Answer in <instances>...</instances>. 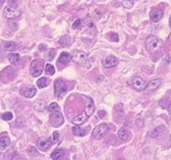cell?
I'll list each match as a JSON object with an SVG mask.
<instances>
[{"label":"cell","mask_w":171,"mask_h":160,"mask_svg":"<svg viewBox=\"0 0 171 160\" xmlns=\"http://www.w3.org/2000/svg\"><path fill=\"white\" fill-rule=\"evenodd\" d=\"M145 44L146 49L150 53H155L157 52H159L164 46L163 41L155 35H149L146 39Z\"/></svg>","instance_id":"cell-1"},{"label":"cell","mask_w":171,"mask_h":160,"mask_svg":"<svg viewBox=\"0 0 171 160\" xmlns=\"http://www.w3.org/2000/svg\"><path fill=\"white\" fill-rule=\"evenodd\" d=\"M44 61L41 59H35L32 61L30 64V73L34 77H38L42 74L44 70Z\"/></svg>","instance_id":"cell-2"},{"label":"cell","mask_w":171,"mask_h":160,"mask_svg":"<svg viewBox=\"0 0 171 160\" xmlns=\"http://www.w3.org/2000/svg\"><path fill=\"white\" fill-rule=\"evenodd\" d=\"M128 83L131 85L134 90H139V91H142V90H146V87H147V84H148L140 76H133V77H131V79L128 80Z\"/></svg>","instance_id":"cell-3"},{"label":"cell","mask_w":171,"mask_h":160,"mask_svg":"<svg viewBox=\"0 0 171 160\" xmlns=\"http://www.w3.org/2000/svg\"><path fill=\"white\" fill-rule=\"evenodd\" d=\"M109 130H110V128H109L107 123H101L92 130L91 136L93 138L97 139H102L103 137H105L107 135Z\"/></svg>","instance_id":"cell-4"},{"label":"cell","mask_w":171,"mask_h":160,"mask_svg":"<svg viewBox=\"0 0 171 160\" xmlns=\"http://www.w3.org/2000/svg\"><path fill=\"white\" fill-rule=\"evenodd\" d=\"M49 122H50L51 125L54 128L61 127L64 122L63 115L62 114L61 111H53V112H51L50 114Z\"/></svg>","instance_id":"cell-5"},{"label":"cell","mask_w":171,"mask_h":160,"mask_svg":"<svg viewBox=\"0 0 171 160\" xmlns=\"http://www.w3.org/2000/svg\"><path fill=\"white\" fill-rule=\"evenodd\" d=\"M67 91V85L64 80L62 79H57L54 81V96L62 98Z\"/></svg>","instance_id":"cell-6"},{"label":"cell","mask_w":171,"mask_h":160,"mask_svg":"<svg viewBox=\"0 0 171 160\" xmlns=\"http://www.w3.org/2000/svg\"><path fill=\"white\" fill-rule=\"evenodd\" d=\"M81 99L84 101V113L85 115L89 118L91 117V115L94 113L95 111V105H94V102L92 99H91L90 97H87V96H82Z\"/></svg>","instance_id":"cell-7"},{"label":"cell","mask_w":171,"mask_h":160,"mask_svg":"<svg viewBox=\"0 0 171 160\" xmlns=\"http://www.w3.org/2000/svg\"><path fill=\"white\" fill-rule=\"evenodd\" d=\"M72 59L78 64H85L88 62V55L82 51L75 50L72 54Z\"/></svg>","instance_id":"cell-8"},{"label":"cell","mask_w":171,"mask_h":160,"mask_svg":"<svg viewBox=\"0 0 171 160\" xmlns=\"http://www.w3.org/2000/svg\"><path fill=\"white\" fill-rule=\"evenodd\" d=\"M3 15L4 16L7 18V19H14L16 17H18L21 15L20 10H17L16 9L15 7H6L4 8V11H3Z\"/></svg>","instance_id":"cell-9"},{"label":"cell","mask_w":171,"mask_h":160,"mask_svg":"<svg viewBox=\"0 0 171 160\" xmlns=\"http://www.w3.org/2000/svg\"><path fill=\"white\" fill-rule=\"evenodd\" d=\"M36 93V89L33 85H24L20 89V94L25 98H33Z\"/></svg>","instance_id":"cell-10"},{"label":"cell","mask_w":171,"mask_h":160,"mask_svg":"<svg viewBox=\"0 0 171 160\" xmlns=\"http://www.w3.org/2000/svg\"><path fill=\"white\" fill-rule=\"evenodd\" d=\"M117 64H118V59L113 55L107 56L102 61V65L104 68H111V67L116 66Z\"/></svg>","instance_id":"cell-11"},{"label":"cell","mask_w":171,"mask_h":160,"mask_svg":"<svg viewBox=\"0 0 171 160\" xmlns=\"http://www.w3.org/2000/svg\"><path fill=\"white\" fill-rule=\"evenodd\" d=\"M53 146V143L50 139H40L37 141V147L42 151H46Z\"/></svg>","instance_id":"cell-12"},{"label":"cell","mask_w":171,"mask_h":160,"mask_svg":"<svg viewBox=\"0 0 171 160\" xmlns=\"http://www.w3.org/2000/svg\"><path fill=\"white\" fill-rule=\"evenodd\" d=\"M164 15V11L162 9H158V8H154L150 11V19L153 22H158L163 17Z\"/></svg>","instance_id":"cell-13"},{"label":"cell","mask_w":171,"mask_h":160,"mask_svg":"<svg viewBox=\"0 0 171 160\" xmlns=\"http://www.w3.org/2000/svg\"><path fill=\"white\" fill-rule=\"evenodd\" d=\"M162 83V80L161 79H154V80H150L148 84H147V87H146V90H149V91H152V90H157Z\"/></svg>","instance_id":"cell-14"},{"label":"cell","mask_w":171,"mask_h":160,"mask_svg":"<svg viewBox=\"0 0 171 160\" xmlns=\"http://www.w3.org/2000/svg\"><path fill=\"white\" fill-rule=\"evenodd\" d=\"M10 145V139L7 134H2L0 136V149H6Z\"/></svg>","instance_id":"cell-15"},{"label":"cell","mask_w":171,"mask_h":160,"mask_svg":"<svg viewBox=\"0 0 171 160\" xmlns=\"http://www.w3.org/2000/svg\"><path fill=\"white\" fill-rule=\"evenodd\" d=\"M33 108L37 111H44L46 109V102L44 100H37L34 102Z\"/></svg>","instance_id":"cell-16"},{"label":"cell","mask_w":171,"mask_h":160,"mask_svg":"<svg viewBox=\"0 0 171 160\" xmlns=\"http://www.w3.org/2000/svg\"><path fill=\"white\" fill-rule=\"evenodd\" d=\"M58 62L63 65H66L71 62V55L67 52H62L58 58Z\"/></svg>","instance_id":"cell-17"},{"label":"cell","mask_w":171,"mask_h":160,"mask_svg":"<svg viewBox=\"0 0 171 160\" xmlns=\"http://www.w3.org/2000/svg\"><path fill=\"white\" fill-rule=\"evenodd\" d=\"M87 118H88V117H87V116L85 115V113L83 112L81 115L78 116V117H75L74 119H72V123L74 124V125H76V126H79V125L83 124V123L87 120Z\"/></svg>","instance_id":"cell-18"},{"label":"cell","mask_w":171,"mask_h":160,"mask_svg":"<svg viewBox=\"0 0 171 160\" xmlns=\"http://www.w3.org/2000/svg\"><path fill=\"white\" fill-rule=\"evenodd\" d=\"M64 151L62 149H55L51 154V158L53 160H62L64 158Z\"/></svg>","instance_id":"cell-19"},{"label":"cell","mask_w":171,"mask_h":160,"mask_svg":"<svg viewBox=\"0 0 171 160\" xmlns=\"http://www.w3.org/2000/svg\"><path fill=\"white\" fill-rule=\"evenodd\" d=\"M72 133L75 135V136H78V137H83L86 135V131L83 130H81L80 127L78 126H74L72 128Z\"/></svg>","instance_id":"cell-20"},{"label":"cell","mask_w":171,"mask_h":160,"mask_svg":"<svg viewBox=\"0 0 171 160\" xmlns=\"http://www.w3.org/2000/svg\"><path fill=\"white\" fill-rule=\"evenodd\" d=\"M118 135L120 137V139H121L122 140H128L129 138H130V133L128 130H126L125 129H121V130H119L118 132Z\"/></svg>","instance_id":"cell-21"},{"label":"cell","mask_w":171,"mask_h":160,"mask_svg":"<svg viewBox=\"0 0 171 160\" xmlns=\"http://www.w3.org/2000/svg\"><path fill=\"white\" fill-rule=\"evenodd\" d=\"M8 60L12 64H16L20 60V55L18 53H10L8 55Z\"/></svg>","instance_id":"cell-22"},{"label":"cell","mask_w":171,"mask_h":160,"mask_svg":"<svg viewBox=\"0 0 171 160\" xmlns=\"http://www.w3.org/2000/svg\"><path fill=\"white\" fill-rule=\"evenodd\" d=\"M48 84H49V81H48V79L47 78H45V77H42L40 78L39 80H37V86H38V88H45L46 86H48Z\"/></svg>","instance_id":"cell-23"},{"label":"cell","mask_w":171,"mask_h":160,"mask_svg":"<svg viewBox=\"0 0 171 160\" xmlns=\"http://www.w3.org/2000/svg\"><path fill=\"white\" fill-rule=\"evenodd\" d=\"M55 53H56L55 49H49V51H47L46 53L44 54L45 59L48 61H53L55 57Z\"/></svg>","instance_id":"cell-24"},{"label":"cell","mask_w":171,"mask_h":160,"mask_svg":"<svg viewBox=\"0 0 171 160\" xmlns=\"http://www.w3.org/2000/svg\"><path fill=\"white\" fill-rule=\"evenodd\" d=\"M162 130L164 131V130H166V129H165L163 126H160V127H159V128H157V129H155V130H153L150 136L152 138H158L159 136H160L161 135Z\"/></svg>","instance_id":"cell-25"},{"label":"cell","mask_w":171,"mask_h":160,"mask_svg":"<svg viewBox=\"0 0 171 160\" xmlns=\"http://www.w3.org/2000/svg\"><path fill=\"white\" fill-rule=\"evenodd\" d=\"M17 48V44L15 42H8L5 44V50L6 51H14Z\"/></svg>","instance_id":"cell-26"},{"label":"cell","mask_w":171,"mask_h":160,"mask_svg":"<svg viewBox=\"0 0 171 160\" xmlns=\"http://www.w3.org/2000/svg\"><path fill=\"white\" fill-rule=\"evenodd\" d=\"M45 72L49 75H53L55 73V68L51 63H47L45 65Z\"/></svg>","instance_id":"cell-27"},{"label":"cell","mask_w":171,"mask_h":160,"mask_svg":"<svg viewBox=\"0 0 171 160\" xmlns=\"http://www.w3.org/2000/svg\"><path fill=\"white\" fill-rule=\"evenodd\" d=\"M47 110L51 111V112H53V111H59L60 110V106L56 102H53L48 106Z\"/></svg>","instance_id":"cell-28"},{"label":"cell","mask_w":171,"mask_h":160,"mask_svg":"<svg viewBox=\"0 0 171 160\" xmlns=\"http://www.w3.org/2000/svg\"><path fill=\"white\" fill-rule=\"evenodd\" d=\"M134 3H135V1H131V0H124V1H122V6H123L125 8H128V9H130V8H131V7L134 6Z\"/></svg>","instance_id":"cell-29"},{"label":"cell","mask_w":171,"mask_h":160,"mask_svg":"<svg viewBox=\"0 0 171 160\" xmlns=\"http://www.w3.org/2000/svg\"><path fill=\"white\" fill-rule=\"evenodd\" d=\"M1 118L6 121H10L12 119H13V114L11 112H5L2 114Z\"/></svg>","instance_id":"cell-30"},{"label":"cell","mask_w":171,"mask_h":160,"mask_svg":"<svg viewBox=\"0 0 171 160\" xmlns=\"http://www.w3.org/2000/svg\"><path fill=\"white\" fill-rule=\"evenodd\" d=\"M81 27V21L80 19H77V20L73 23L72 28H73V29H80Z\"/></svg>","instance_id":"cell-31"},{"label":"cell","mask_w":171,"mask_h":160,"mask_svg":"<svg viewBox=\"0 0 171 160\" xmlns=\"http://www.w3.org/2000/svg\"><path fill=\"white\" fill-rule=\"evenodd\" d=\"M53 140L56 142V140L58 141V143H60V134H59V132H57V131H55V132H53Z\"/></svg>","instance_id":"cell-32"},{"label":"cell","mask_w":171,"mask_h":160,"mask_svg":"<svg viewBox=\"0 0 171 160\" xmlns=\"http://www.w3.org/2000/svg\"><path fill=\"white\" fill-rule=\"evenodd\" d=\"M110 36H111V40L112 41H115V42H118L119 41V35L116 33H111V34H110Z\"/></svg>","instance_id":"cell-33"},{"label":"cell","mask_w":171,"mask_h":160,"mask_svg":"<svg viewBox=\"0 0 171 160\" xmlns=\"http://www.w3.org/2000/svg\"><path fill=\"white\" fill-rule=\"evenodd\" d=\"M28 153L30 154L31 156H36L37 155V151L35 148H30L28 150Z\"/></svg>","instance_id":"cell-34"},{"label":"cell","mask_w":171,"mask_h":160,"mask_svg":"<svg viewBox=\"0 0 171 160\" xmlns=\"http://www.w3.org/2000/svg\"><path fill=\"white\" fill-rule=\"evenodd\" d=\"M11 160H24V159H23V158L21 157L20 155H18V154H15V155H13V156H12Z\"/></svg>","instance_id":"cell-35"},{"label":"cell","mask_w":171,"mask_h":160,"mask_svg":"<svg viewBox=\"0 0 171 160\" xmlns=\"http://www.w3.org/2000/svg\"><path fill=\"white\" fill-rule=\"evenodd\" d=\"M38 49H39L40 51H44L47 49V47H46V45H45V44H44V43H43V44H40V45L38 46Z\"/></svg>","instance_id":"cell-36"},{"label":"cell","mask_w":171,"mask_h":160,"mask_svg":"<svg viewBox=\"0 0 171 160\" xmlns=\"http://www.w3.org/2000/svg\"><path fill=\"white\" fill-rule=\"evenodd\" d=\"M168 110H169V114H171V102H170V103H169V105L168 106Z\"/></svg>","instance_id":"cell-37"},{"label":"cell","mask_w":171,"mask_h":160,"mask_svg":"<svg viewBox=\"0 0 171 160\" xmlns=\"http://www.w3.org/2000/svg\"><path fill=\"white\" fill-rule=\"evenodd\" d=\"M169 42L171 43V34H169Z\"/></svg>","instance_id":"cell-38"},{"label":"cell","mask_w":171,"mask_h":160,"mask_svg":"<svg viewBox=\"0 0 171 160\" xmlns=\"http://www.w3.org/2000/svg\"><path fill=\"white\" fill-rule=\"evenodd\" d=\"M169 24H170V26H171V16H170V18H169Z\"/></svg>","instance_id":"cell-39"},{"label":"cell","mask_w":171,"mask_h":160,"mask_svg":"<svg viewBox=\"0 0 171 160\" xmlns=\"http://www.w3.org/2000/svg\"><path fill=\"white\" fill-rule=\"evenodd\" d=\"M118 160H125V159H118Z\"/></svg>","instance_id":"cell-40"},{"label":"cell","mask_w":171,"mask_h":160,"mask_svg":"<svg viewBox=\"0 0 171 160\" xmlns=\"http://www.w3.org/2000/svg\"><path fill=\"white\" fill-rule=\"evenodd\" d=\"M39 160H41V159H39Z\"/></svg>","instance_id":"cell-41"}]
</instances>
